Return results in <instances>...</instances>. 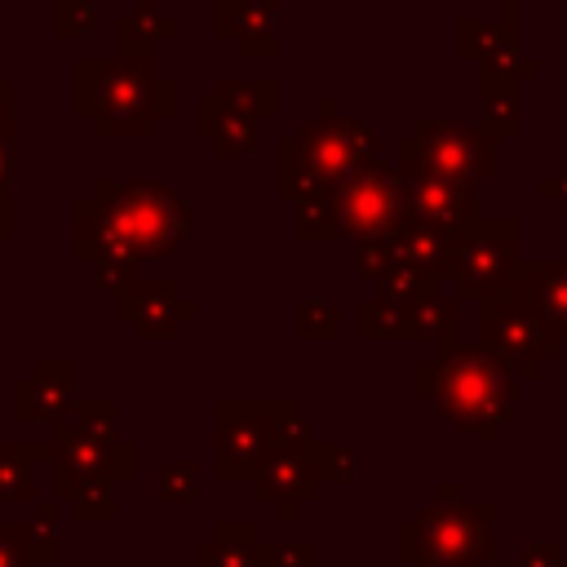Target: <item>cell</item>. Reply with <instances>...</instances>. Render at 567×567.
<instances>
[{"label":"cell","mask_w":567,"mask_h":567,"mask_svg":"<svg viewBox=\"0 0 567 567\" xmlns=\"http://www.w3.org/2000/svg\"><path fill=\"white\" fill-rule=\"evenodd\" d=\"M199 567H270V549L257 545L252 523H235V527H217V540L204 545Z\"/></svg>","instance_id":"d6986e66"},{"label":"cell","mask_w":567,"mask_h":567,"mask_svg":"<svg viewBox=\"0 0 567 567\" xmlns=\"http://www.w3.org/2000/svg\"><path fill=\"white\" fill-rule=\"evenodd\" d=\"M275 452L270 430V403H221V430H217V474L230 478H257L266 456Z\"/></svg>","instance_id":"8fae6325"},{"label":"cell","mask_w":567,"mask_h":567,"mask_svg":"<svg viewBox=\"0 0 567 567\" xmlns=\"http://www.w3.org/2000/svg\"><path fill=\"white\" fill-rule=\"evenodd\" d=\"M195 128L213 142V151L226 159V155H244L257 146V120H244L226 106H217L213 97L199 102V115H195Z\"/></svg>","instance_id":"ac0fdd59"},{"label":"cell","mask_w":567,"mask_h":567,"mask_svg":"<svg viewBox=\"0 0 567 567\" xmlns=\"http://www.w3.org/2000/svg\"><path fill=\"white\" fill-rule=\"evenodd\" d=\"M297 332L301 337H315V341L337 337V301H328V297L297 301Z\"/></svg>","instance_id":"cb8c5ba5"},{"label":"cell","mask_w":567,"mask_h":567,"mask_svg":"<svg viewBox=\"0 0 567 567\" xmlns=\"http://www.w3.org/2000/svg\"><path fill=\"white\" fill-rule=\"evenodd\" d=\"M540 195H545V199H554V204H558V213L567 217V159L558 164V177H545V182H540Z\"/></svg>","instance_id":"f546056e"},{"label":"cell","mask_w":567,"mask_h":567,"mask_svg":"<svg viewBox=\"0 0 567 567\" xmlns=\"http://www.w3.org/2000/svg\"><path fill=\"white\" fill-rule=\"evenodd\" d=\"M377 159V128L363 120L337 115L332 102H319V120L297 128L275 151V190L284 199H301L328 190Z\"/></svg>","instance_id":"277c9868"},{"label":"cell","mask_w":567,"mask_h":567,"mask_svg":"<svg viewBox=\"0 0 567 567\" xmlns=\"http://www.w3.org/2000/svg\"><path fill=\"white\" fill-rule=\"evenodd\" d=\"M337 199V230L350 239H381L394 235L408 221V204H403V182L399 168L385 159L363 164L359 173H350L346 182L332 186Z\"/></svg>","instance_id":"ba28073f"},{"label":"cell","mask_w":567,"mask_h":567,"mask_svg":"<svg viewBox=\"0 0 567 567\" xmlns=\"http://www.w3.org/2000/svg\"><path fill=\"white\" fill-rule=\"evenodd\" d=\"M31 563H35V554H31L27 527L0 523V567H31Z\"/></svg>","instance_id":"83f0119b"},{"label":"cell","mask_w":567,"mask_h":567,"mask_svg":"<svg viewBox=\"0 0 567 567\" xmlns=\"http://www.w3.org/2000/svg\"><path fill=\"white\" fill-rule=\"evenodd\" d=\"M399 155H408L421 168H430L447 182H461V186H474V182H487L501 173V142L483 124H465V120L425 115L416 124V133L399 142Z\"/></svg>","instance_id":"8992f818"},{"label":"cell","mask_w":567,"mask_h":567,"mask_svg":"<svg viewBox=\"0 0 567 567\" xmlns=\"http://www.w3.org/2000/svg\"><path fill=\"white\" fill-rule=\"evenodd\" d=\"M217 31L239 58H275L279 49L275 0H217Z\"/></svg>","instance_id":"9a60e30c"},{"label":"cell","mask_w":567,"mask_h":567,"mask_svg":"<svg viewBox=\"0 0 567 567\" xmlns=\"http://www.w3.org/2000/svg\"><path fill=\"white\" fill-rule=\"evenodd\" d=\"M319 487V470L310 447H275L266 465L257 470V496L279 509V518H292L297 505H306Z\"/></svg>","instance_id":"5bb4252c"},{"label":"cell","mask_w":567,"mask_h":567,"mask_svg":"<svg viewBox=\"0 0 567 567\" xmlns=\"http://www.w3.org/2000/svg\"><path fill=\"white\" fill-rule=\"evenodd\" d=\"M177 106V84L159 75L155 58H80L75 115L102 137H151Z\"/></svg>","instance_id":"7a4b0ae2"},{"label":"cell","mask_w":567,"mask_h":567,"mask_svg":"<svg viewBox=\"0 0 567 567\" xmlns=\"http://www.w3.org/2000/svg\"><path fill=\"white\" fill-rule=\"evenodd\" d=\"M509 297L563 346L567 341V257H540V261H523Z\"/></svg>","instance_id":"7c38bea8"},{"label":"cell","mask_w":567,"mask_h":567,"mask_svg":"<svg viewBox=\"0 0 567 567\" xmlns=\"http://www.w3.org/2000/svg\"><path fill=\"white\" fill-rule=\"evenodd\" d=\"M523 567H558V545L549 540H540V545H532L527 554H523Z\"/></svg>","instance_id":"4dcf8cb0"},{"label":"cell","mask_w":567,"mask_h":567,"mask_svg":"<svg viewBox=\"0 0 567 567\" xmlns=\"http://www.w3.org/2000/svg\"><path fill=\"white\" fill-rule=\"evenodd\" d=\"M478 346H487L496 359H505L518 377H536L545 363L558 359V341L509 292L478 301Z\"/></svg>","instance_id":"30bf717a"},{"label":"cell","mask_w":567,"mask_h":567,"mask_svg":"<svg viewBox=\"0 0 567 567\" xmlns=\"http://www.w3.org/2000/svg\"><path fill=\"white\" fill-rule=\"evenodd\" d=\"M518 266H523V252H518V221L514 217H483L465 235H456L452 284L465 301L505 297Z\"/></svg>","instance_id":"52a82bcc"},{"label":"cell","mask_w":567,"mask_h":567,"mask_svg":"<svg viewBox=\"0 0 567 567\" xmlns=\"http://www.w3.org/2000/svg\"><path fill=\"white\" fill-rule=\"evenodd\" d=\"M9 173H13V137H0V226L13 235V195H9Z\"/></svg>","instance_id":"f1b7e54d"},{"label":"cell","mask_w":567,"mask_h":567,"mask_svg":"<svg viewBox=\"0 0 567 567\" xmlns=\"http://www.w3.org/2000/svg\"><path fill=\"white\" fill-rule=\"evenodd\" d=\"M190 204L164 182H97L75 199V252L89 266H142L177 252Z\"/></svg>","instance_id":"6da1fadb"},{"label":"cell","mask_w":567,"mask_h":567,"mask_svg":"<svg viewBox=\"0 0 567 567\" xmlns=\"http://www.w3.org/2000/svg\"><path fill=\"white\" fill-rule=\"evenodd\" d=\"M22 527H27V540H31V554H35V558H49V554H58V532H53V505H35L31 523H22Z\"/></svg>","instance_id":"4316f807"},{"label":"cell","mask_w":567,"mask_h":567,"mask_svg":"<svg viewBox=\"0 0 567 567\" xmlns=\"http://www.w3.org/2000/svg\"><path fill=\"white\" fill-rule=\"evenodd\" d=\"M4 239H9V230H4V226H0V244H4Z\"/></svg>","instance_id":"d6a6232c"},{"label":"cell","mask_w":567,"mask_h":567,"mask_svg":"<svg viewBox=\"0 0 567 567\" xmlns=\"http://www.w3.org/2000/svg\"><path fill=\"white\" fill-rule=\"evenodd\" d=\"M213 102L226 106V111H235V115H244V120H257L261 124V120H270L279 111V84L266 80V75H257V80H217Z\"/></svg>","instance_id":"ffe728a7"},{"label":"cell","mask_w":567,"mask_h":567,"mask_svg":"<svg viewBox=\"0 0 567 567\" xmlns=\"http://www.w3.org/2000/svg\"><path fill=\"white\" fill-rule=\"evenodd\" d=\"M177 35V22L168 13H159L155 0H137L120 22H115V44L120 58H151L159 40Z\"/></svg>","instance_id":"e0dca14e"},{"label":"cell","mask_w":567,"mask_h":567,"mask_svg":"<svg viewBox=\"0 0 567 567\" xmlns=\"http://www.w3.org/2000/svg\"><path fill=\"white\" fill-rule=\"evenodd\" d=\"M53 22H58V35H62V40L93 35V31H97V4H93V0H58Z\"/></svg>","instance_id":"d4e9b609"},{"label":"cell","mask_w":567,"mask_h":567,"mask_svg":"<svg viewBox=\"0 0 567 567\" xmlns=\"http://www.w3.org/2000/svg\"><path fill=\"white\" fill-rule=\"evenodd\" d=\"M40 447L27 443H0V505L4 501H31L35 483H31V456Z\"/></svg>","instance_id":"603a6c76"},{"label":"cell","mask_w":567,"mask_h":567,"mask_svg":"<svg viewBox=\"0 0 567 567\" xmlns=\"http://www.w3.org/2000/svg\"><path fill=\"white\" fill-rule=\"evenodd\" d=\"M0 137H13V84L0 75Z\"/></svg>","instance_id":"1f68e13d"},{"label":"cell","mask_w":567,"mask_h":567,"mask_svg":"<svg viewBox=\"0 0 567 567\" xmlns=\"http://www.w3.org/2000/svg\"><path fill=\"white\" fill-rule=\"evenodd\" d=\"M456 319H461V301L456 297H443L439 288L421 292L416 301V323H412V337L416 341H434V346H456Z\"/></svg>","instance_id":"44dd1931"},{"label":"cell","mask_w":567,"mask_h":567,"mask_svg":"<svg viewBox=\"0 0 567 567\" xmlns=\"http://www.w3.org/2000/svg\"><path fill=\"white\" fill-rule=\"evenodd\" d=\"M159 496L164 501H195L199 496V474L190 461H173L159 470Z\"/></svg>","instance_id":"484cf974"},{"label":"cell","mask_w":567,"mask_h":567,"mask_svg":"<svg viewBox=\"0 0 567 567\" xmlns=\"http://www.w3.org/2000/svg\"><path fill=\"white\" fill-rule=\"evenodd\" d=\"M75 372L71 363H35V372L13 390V412L22 421H66L75 408Z\"/></svg>","instance_id":"2e32d148"},{"label":"cell","mask_w":567,"mask_h":567,"mask_svg":"<svg viewBox=\"0 0 567 567\" xmlns=\"http://www.w3.org/2000/svg\"><path fill=\"white\" fill-rule=\"evenodd\" d=\"M456 31H461V40H456L461 58H478V66L518 44V22H478V18H461Z\"/></svg>","instance_id":"7402d4cb"},{"label":"cell","mask_w":567,"mask_h":567,"mask_svg":"<svg viewBox=\"0 0 567 567\" xmlns=\"http://www.w3.org/2000/svg\"><path fill=\"white\" fill-rule=\"evenodd\" d=\"M501 4H505V9H514V4H518V0H501Z\"/></svg>","instance_id":"836d02e7"},{"label":"cell","mask_w":567,"mask_h":567,"mask_svg":"<svg viewBox=\"0 0 567 567\" xmlns=\"http://www.w3.org/2000/svg\"><path fill=\"white\" fill-rule=\"evenodd\" d=\"M416 385L421 399H430L456 430L496 439L514 408L518 372L487 346H447L443 354H430L421 363Z\"/></svg>","instance_id":"3957f363"},{"label":"cell","mask_w":567,"mask_h":567,"mask_svg":"<svg viewBox=\"0 0 567 567\" xmlns=\"http://www.w3.org/2000/svg\"><path fill=\"white\" fill-rule=\"evenodd\" d=\"M492 523L496 505H465L447 487L443 505L399 527V554L416 567H478L492 558Z\"/></svg>","instance_id":"5b68a950"},{"label":"cell","mask_w":567,"mask_h":567,"mask_svg":"<svg viewBox=\"0 0 567 567\" xmlns=\"http://www.w3.org/2000/svg\"><path fill=\"white\" fill-rule=\"evenodd\" d=\"M190 315L195 306L182 301L168 279H133L120 292V319H128L137 337H173Z\"/></svg>","instance_id":"4fadbf2b"},{"label":"cell","mask_w":567,"mask_h":567,"mask_svg":"<svg viewBox=\"0 0 567 567\" xmlns=\"http://www.w3.org/2000/svg\"><path fill=\"white\" fill-rule=\"evenodd\" d=\"M399 182H403V204H408V221L439 230V235H465L474 221H483V204L474 195V186L447 182L430 168H421L416 159L399 155Z\"/></svg>","instance_id":"9c48e42d"}]
</instances>
